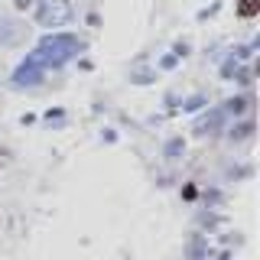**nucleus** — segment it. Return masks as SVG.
<instances>
[{
    "instance_id": "obj_1",
    "label": "nucleus",
    "mask_w": 260,
    "mask_h": 260,
    "mask_svg": "<svg viewBox=\"0 0 260 260\" xmlns=\"http://www.w3.org/2000/svg\"><path fill=\"white\" fill-rule=\"evenodd\" d=\"M78 49L81 46L72 36H49V39H43V46H39L29 59L36 62L39 69H43V65H62L72 52H78Z\"/></svg>"
},
{
    "instance_id": "obj_2",
    "label": "nucleus",
    "mask_w": 260,
    "mask_h": 260,
    "mask_svg": "<svg viewBox=\"0 0 260 260\" xmlns=\"http://www.w3.org/2000/svg\"><path fill=\"white\" fill-rule=\"evenodd\" d=\"M69 16H72L69 4L52 0V4H46L43 10H39V23H43V26H65V23H69Z\"/></svg>"
},
{
    "instance_id": "obj_3",
    "label": "nucleus",
    "mask_w": 260,
    "mask_h": 260,
    "mask_svg": "<svg viewBox=\"0 0 260 260\" xmlns=\"http://www.w3.org/2000/svg\"><path fill=\"white\" fill-rule=\"evenodd\" d=\"M39 75H43V69H39V65L29 59V62L23 65L20 72H16V85H36V81H39Z\"/></svg>"
},
{
    "instance_id": "obj_4",
    "label": "nucleus",
    "mask_w": 260,
    "mask_h": 260,
    "mask_svg": "<svg viewBox=\"0 0 260 260\" xmlns=\"http://www.w3.org/2000/svg\"><path fill=\"white\" fill-rule=\"evenodd\" d=\"M218 127H221V111H211L205 120H199V127H195V130H199V134H215Z\"/></svg>"
},
{
    "instance_id": "obj_5",
    "label": "nucleus",
    "mask_w": 260,
    "mask_h": 260,
    "mask_svg": "<svg viewBox=\"0 0 260 260\" xmlns=\"http://www.w3.org/2000/svg\"><path fill=\"white\" fill-rule=\"evenodd\" d=\"M257 10H260V0H241V4H238V13L244 16V20L257 16Z\"/></svg>"
},
{
    "instance_id": "obj_6",
    "label": "nucleus",
    "mask_w": 260,
    "mask_h": 260,
    "mask_svg": "<svg viewBox=\"0 0 260 260\" xmlns=\"http://www.w3.org/2000/svg\"><path fill=\"white\" fill-rule=\"evenodd\" d=\"M244 108H247V101H244V98H238V101H228V111H231V114H241Z\"/></svg>"
},
{
    "instance_id": "obj_7",
    "label": "nucleus",
    "mask_w": 260,
    "mask_h": 260,
    "mask_svg": "<svg viewBox=\"0 0 260 260\" xmlns=\"http://www.w3.org/2000/svg\"><path fill=\"white\" fill-rule=\"evenodd\" d=\"M250 130H254V127H250V124H241L238 130H231V137H238V140H244V137H247Z\"/></svg>"
},
{
    "instance_id": "obj_8",
    "label": "nucleus",
    "mask_w": 260,
    "mask_h": 260,
    "mask_svg": "<svg viewBox=\"0 0 260 260\" xmlns=\"http://www.w3.org/2000/svg\"><path fill=\"white\" fill-rule=\"evenodd\" d=\"M179 150H182V143H179V140H173V143H169V146H166V153H169V156H176V153H179Z\"/></svg>"
}]
</instances>
